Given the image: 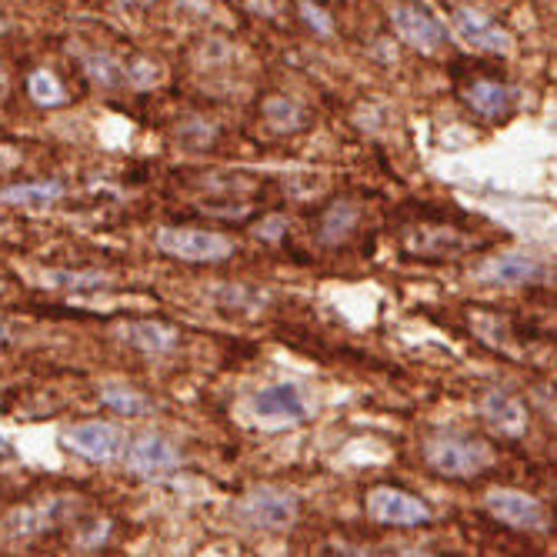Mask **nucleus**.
Instances as JSON below:
<instances>
[{
  "label": "nucleus",
  "mask_w": 557,
  "mask_h": 557,
  "mask_svg": "<svg viewBox=\"0 0 557 557\" xmlns=\"http://www.w3.org/2000/svg\"><path fill=\"white\" fill-rule=\"evenodd\" d=\"M424 458L444 478H478L494 465V450L471 434H437L424 444Z\"/></svg>",
  "instance_id": "f257e3e1"
},
{
  "label": "nucleus",
  "mask_w": 557,
  "mask_h": 557,
  "mask_svg": "<svg viewBox=\"0 0 557 557\" xmlns=\"http://www.w3.org/2000/svg\"><path fill=\"white\" fill-rule=\"evenodd\" d=\"M158 247L164 255L187 261V264H221L234 255V240L218 231H200V227H161Z\"/></svg>",
  "instance_id": "f03ea898"
},
{
  "label": "nucleus",
  "mask_w": 557,
  "mask_h": 557,
  "mask_svg": "<svg viewBox=\"0 0 557 557\" xmlns=\"http://www.w3.org/2000/svg\"><path fill=\"white\" fill-rule=\"evenodd\" d=\"M237 518L258 531H287L297 521V497L284 487L261 484L240 497Z\"/></svg>",
  "instance_id": "7ed1b4c3"
},
{
  "label": "nucleus",
  "mask_w": 557,
  "mask_h": 557,
  "mask_svg": "<svg viewBox=\"0 0 557 557\" xmlns=\"http://www.w3.org/2000/svg\"><path fill=\"white\" fill-rule=\"evenodd\" d=\"M450 34L458 44H465L468 50H481V54H500L504 58L515 50V37L497 21L484 17L474 8H458L450 14Z\"/></svg>",
  "instance_id": "20e7f679"
},
{
  "label": "nucleus",
  "mask_w": 557,
  "mask_h": 557,
  "mask_svg": "<svg viewBox=\"0 0 557 557\" xmlns=\"http://www.w3.org/2000/svg\"><path fill=\"white\" fill-rule=\"evenodd\" d=\"M368 515L371 521L387 524V528H421L431 521V508L421 497L400 487H387V484L368 494Z\"/></svg>",
  "instance_id": "39448f33"
},
{
  "label": "nucleus",
  "mask_w": 557,
  "mask_h": 557,
  "mask_svg": "<svg viewBox=\"0 0 557 557\" xmlns=\"http://www.w3.org/2000/svg\"><path fill=\"white\" fill-rule=\"evenodd\" d=\"M484 508L515 531H547V511L544 504L524 491L515 487H491L484 494Z\"/></svg>",
  "instance_id": "423d86ee"
},
{
  "label": "nucleus",
  "mask_w": 557,
  "mask_h": 557,
  "mask_svg": "<svg viewBox=\"0 0 557 557\" xmlns=\"http://www.w3.org/2000/svg\"><path fill=\"white\" fill-rule=\"evenodd\" d=\"M127 468L144 481H164L181 468V450L164 434H140L127 447Z\"/></svg>",
  "instance_id": "0eeeda50"
},
{
  "label": "nucleus",
  "mask_w": 557,
  "mask_h": 557,
  "mask_svg": "<svg viewBox=\"0 0 557 557\" xmlns=\"http://www.w3.org/2000/svg\"><path fill=\"white\" fill-rule=\"evenodd\" d=\"M64 447L81 454L84 461L111 465V461H117L121 454H124V434L114 424L87 421V424H74V428L64 431Z\"/></svg>",
  "instance_id": "6e6552de"
},
{
  "label": "nucleus",
  "mask_w": 557,
  "mask_h": 557,
  "mask_svg": "<svg viewBox=\"0 0 557 557\" xmlns=\"http://www.w3.org/2000/svg\"><path fill=\"white\" fill-rule=\"evenodd\" d=\"M250 411H255V418L264 424H300L311 408H308L304 391L297 384L284 381V384L261 387L255 397H250Z\"/></svg>",
  "instance_id": "1a4fd4ad"
},
{
  "label": "nucleus",
  "mask_w": 557,
  "mask_h": 557,
  "mask_svg": "<svg viewBox=\"0 0 557 557\" xmlns=\"http://www.w3.org/2000/svg\"><path fill=\"white\" fill-rule=\"evenodd\" d=\"M391 24H394L397 37L408 47L421 50V54H437V50L444 47V40H447L437 17H431L418 4H394L391 8Z\"/></svg>",
  "instance_id": "9d476101"
},
{
  "label": "nucleus",
  "mask_w": 557,
  "mask_h": 557,
  "mask_svg": "<svg viewBox=\"0 0 557 557\" xmlns=\"http://www.w3.org/2000/svg\"><path fill=\"white\" fill-rule=\"evenodd\" d=\"M481 414H484V421L497 434L521 437L528 431V411H524V404L515 394H508V391H491V394H484Z\"/></svg>",
  "instance_id": "9b49d317"
},
{
  "label": "nucleus",
  "mask_w": 557,
  "mask_h": 557,
  "mask_svg": "<svg viewBox=\"0 0 557 557\" xmlns=\"http://www.w3.org/2000/svg\"><path fill=\"white\" fill-rule=\"evenodd\" d=\"M478 277L487 284H500V287H524L541 277V264L528 255H504V258H491L478 271Z\"/></svg>",
  "instance_id": "f8f14e48"
},
{
  "label": "nucleus",
  "mask_w": 557,
  "mask_h": 557,
  "mask_svg": "<svg viewBox=\"0 0 557 557\" xmlns=\"http://www.w3.org/2000/svg\"><path fill=\"white\" fill-rule=\"evenodd\" d=\"M468 104L481 114V117H504L518 108L521 90L511 84H497V81H478L468 87Z\"/></svg>",
  "instance_id": "ddd939ff"
},
{
  "label": "nucleus",
  "mask_w": 557,
  "mask_h": 557,
  "mask_svg": "<svg viewBox=\"0 0 557 557\" xmlns=\"http://www.w3.org/2000/svg\"><path fill=\"white\" fill-rule=\"evenodd\" d=\"M71 511V504L64 497H50V500H37L30 508L17 511L11 518V531L14 534H40L44 528H54L64 515Z\"/></svg>",
  "instance_id": "4468645a"
},
{
  "label": "nucleus",
  "mask_w": 557,
  "mask_h": 557,
  "mask_svg": "<svg viewBox=\"0 0 557 557\" xmlns=\"http://www.w3.org/2000/svg\"><path fill=\"white\" fill-rule=\"evenodd\" d=\"M64 197V184L58 181H30V184H14L0 190V205L8 208H44Z\"/></svg>",
  "instance_id": "2eb2a0df"
},
{
  "label": "nucleus",
  "mask_w": 557,
  "mask_h": 557,
  "mask_svg": "<svg viewBox=\"0 0 557 557\" xmlns=\"http://www.w3.org/2000/svg\"><path fill=\"white\" fill-rule=\"evenodd\" d=\"M124 334H127V341H131L134 347H140V350H147V354H168V350L177 347V337H181L174 327L158 324V321H137V324H127Z\"/></svg>",
  "instance_id": "dca6fc26"
},
{
  "label": "nucleus",
  "mask_w": 557,
  "mask_h": 557,
  "mask_svg": "<svg viewBox=\"0 0 557 557\" xmlns=\"http://www.w3.org/2000/svg\"><path fill=\"white\" fill-rule=\"evenodd\" d=\"M361 211L350 205V200H337V205L327 208V214L321 218V240L324 244H344L350 237V231L358 227Z\"/></svg>",
  "instance_id": "f3484780"
},
{
  "label": "nucleus",
  "mask_w": 557,
  "mask_h": 557,
  "mask_svg": "<svg viewBox=\"0 0 557 557\" xmlns=\"http://www.w3.org/2000/svg\"><path fill=\"white\" fill-rule=\"evenodd\" d=\"M264 121L281 134H294L308 124V111H304V104H297V100H290V97H268L264 100Z\"/></svg>",
  "instance_id": "a211bd4d"
},
{
  "label": "nucleus",
  "mask_w": 557,
  "mask_h": 557,
  "mask_svg": "<svg viewBox=\"0 0 557 557\" xmlns=\"http://www.w3.org/2000/svg\"><path fill=\"white\" fill-rule=\"evenodd\" d=\"M27 94L34 97V104H40V108H61L64 100H67L64 84L50 71H34L27 77Z\"/></svg>",
  "instance_id": "6ab92c4d"
},
{
  "label": "nucleus",
  "mask_w": 557,
  "mask_h": 557,
  "mask_svg": "<svg viewBox=\"0 0 557 557\" xmlns=\"http://www.w3.org/2000/svg\"><path fill=\"white\" fill-rule=\"evenodd\" d=\"M84 71L100 87H121L127 81V67L117 58H111V54H90V58H84Z\"/></svg>",
  "instance_id": "aec40b11"
},
{
  "label": "nucleus",
  "mask_w": 557,
  "mask_h": 557,
  "mask_svg": "<svg viewBox=\"0 0 557 557\" xmlns=\"http://www.w3.org/2000/svg\"><path fill=\"white\" fill-rule=\"evenodd\" d=\"M104 404L111 411H117V414H124V418H140V414H147L150 411V400L144 397V394H137V391H131V387H104Z\"/></svg>",
  "instance_id": "412c9836"
},
{
  "label": "nucleus",
  "mask_w": 557,
  "mask_h": 557,
  "mask_svg": "<svg viewBox=\"0 0 557 557\" xmlns=\"http://www.w3.org/2000/svg\"><path fill=\"white\" fill-rule=\"evenodd\" d=\"M44 281H50L47 287H97L104 281V274H67V271H54L47 274Z\"/></svg>",
  "instance_id": "4be33fe9"
},
{
  "label": "nucleus",
  "mask_w": 557,
  "mask_h": 557,
  "mask_svg": "<svg viewBox=\"0 0 557 557\" xmlns=\"http://www.w3.org/2000/svg\"><path fill=\"white\" fill-rule=\"evenodd\" d=\"M158 81H161V71L150 61H134L127 67V84H134V87H154Z\"/></svg>",
  "instance_id": "5701e85b"
},
{
  "label": "nucleus",
  "mask_w": 557,
  "mask_h": 557,
  "mask_svg": "<svg viewBox=\"0 0 557 557\" xmlns=\"http://www.w3.org/2000/svg\"><path fill=\"white\" fill-rule=\"evenodd\" d=\"M287 227H290V221H287L284 214H271V218H264V221L255 227V234H258L261 240H271V244H277V240H284Z\"/></svg>",
  "instance_id": "b1692460"
},
{
  "label": "nucleus",
  "mask_w": 557,
  "mask_h": 557,
  "mask_svg": "<svg viewBox=\"0 0 557 557\" xmlns=\"http://www.w3.org/2000/svg\"><path fill=\"white\" fill-rule=\"evenodd\" d=\"M300 14H304V21H308L318 34H331V30H334V24L327 21V14H324L321 8H314L311 0H304V4H300Z\"/></svg>",
  "instance_id": "393cba45"
},
{
  "label": "nucleus",
  "mask_w": 557,
  "mask_h": 557,
  "mask_svg": "<svg viewBox=\"0 0 557 557\" xmlns=\"http://www.w3.org/2000/svg\"><path fill=\"white\" fill-rule=\"evenodd\" d=\"M4 344H8V331H4V327H0V347H4Z\"/></svg>",
  "instance_id": "a878e982"
},
{
  "label": "nucleus",
  "mask_w": 557,
  "mask_h": 557,
  "mask_svg": "<svg viewBox=\"0 0 557 557\" xmlns=\"http://www.w3.org/2000/svg\"><path fill=\"white\" fill-rule=\"evenodd\" d=\"M8 450V441H4V434H0V454H4Z\"/></svg>",
  "instance_id": "bb28decb"
},
{
  "label": "nucleus",
  "mask_w": 557,
  "mask_h": 557,
  "mask_svg": "<svg viewBox=\"0 0 557 557\" xmlns=\"http://www.w3.org/2000/svg\"><path fill=\"white\" fill-rule=\"evenodd\" d=\"M0 290H4V284H0Z\"/></svg>",
  "instance_id": "cd10ccee"
},
{
  "label": "nucleus",
  "mask_w": 557,
  "mask_h": 557,
  "mask_svg": "<svg viewBox=\"0 0 557 557\" xmlns=\"http://www.w3.org/2000/svg\"><path fill=\"white\" fill-rule=\"evenodd\" d=\"M0 27H4V24H0Z\"/></svg>",
  "instance_id": "c85d7f7f"
}]
</instances>
